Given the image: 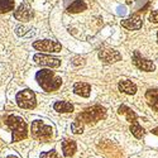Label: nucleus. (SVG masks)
Here are the masks:
<instances>
[{
  "mask_svg": "<svg viewBox=\"0 0 158 158\" xmlns=\"http://www.w3.org/2000/svg\"><path fill=\"white\" fill-rule=\"evenodd\" d=\"M41 158H60V156L57 154L56 151H49V152H44L41 154Z\"/></svg>",
  "mask_w": 158,
  "mask_h": 158,
  "instance_id": "obj_23",
  "label": "nucleus"
},
{
  "mask_svg": "<svg viewBox=\"0 0 158 158\" xmlns=\"http://www.w3.org/2000/svg\"><path fill=\"white\" fill-rule=\"evenodd\" d=\"M130 131H131V134H133L135 138H142L143 135H144V133H146V130H144L142 127H140V124L135 120V122H133V123H130Z\"/></svg>",
  "mask_w": 158,
  "mask_h": 158,
  "instance_id": "obj_19",
  "label": "nucleus"
},
{
  "mask_svg": "<svg viewBox=\"0 0 158 158\" xmlns=\"http://www.w3.org/2000/svg\"><path fill=\"white\" fill-rule=\"evenodd\" d=\"M149 22L151 23H158V10H153L149 14Z\"/></svg>",
  "mask_w": 158,
  "mask_h": 158,
  "instance_id": "obj_24",
  "label": "nucleus"
},
{
  "mask_svg": "<svg viewBox=\"0 0 158 158\" xmlns=\"http://www.w3.org/2000/svg\"><path fill=\"white\" fill-rule=\"evenodd\" d=\"M157 43H158V32H157Z\"/></svg>",
  "mask_w": 158,
  "mask_h": 158,
  "instance_id": "obj_28",
  "label": "nucleus"
},
{
  "mask_svg": "<svg viewBox=\"0 0 158 158\" xmlns=\"http://www.w3.org/2000/svg\"><path fill=\"white\" fill-rule=\"evenodd\" d=\"M9 158H17V157H9Z\"/></svg>",
  "mask_w": 158,
  "mask_h": 158,
  "instance_id": "obj_29",
  "label": "nucleus"
},
{
  "mask_svg": "<svg viewBox=\"0 0 158 158\" xmlns=\"http://www.w3.org/2000/svg\"><path fill=\"white\" fill-rule=\"evenodd\" d=\"M73 93L76 95H78V96L89 98L90 96V93H91V87L86 82H76L73 85Z\"/></svg>",
  "mask_w": 158,
  "mask_h": 158,
  "instance_id": "obj_14",
  "label": "nucleus"
},
{
  "mask_svg": "<svg viewBox=\"0 0 158 158\" xmlns=\"http://www.w3.org/2000/svg\"><path fill=\"white\" fill-rule=\"evenodd\" d=\"M105 116H106V109L101 106V105H94V106L85 109L77 118L85 124V123H96L104 119Z\"/></svg>",
  "mask_w": 158,
  "mask_h": 158,
  "instance_id": "obj_3",
  "label": "nucleus"
},
{
  "mask_svg": "<svg viewBox=\"0 0 158 158\" xmlns=\"http://www.w3.org/2000/svg\"><path fill=\"white\" fill-rule=\"evenodd\" d=\"M53 108L58 113H71V111H73L72 104H70L69 101H57L53 105Z\"/></svg>",
  "mask_w": 158,
  "mask_h": 158,
  "instance_id": "obj_18",
  "label": "nucleus"
},
{
  "mask_svg": "<svg viewBox=\"0 0 158 158\" xmlns=\"http://www.w3.org/2000/svg\"><path fill=\"white\" fill-rule=\"evenodd\" d=\"M133 63L137 69L144 71V72H152L156 70V66L152 61L147 60V58H144L138 51H135L134 53H133Z\"/></svg>",
  "mask_w": 158,
  "mask_h": 158,
  "instance_id": "obj_7",
  "label": "nucleus"
},
{
  "mask_svg": "<svg viewBox=\"0 0 158 158\" xmlns=\"http://www.w3.org/2000/svg\"><path fill=\"white\" fill-rule=\"evenodd\" d=\"M5 124L11 129L13 131V142H18L20 139L27 138L28 131H27V124L19 116L10 115L5 118Z\"/></svg>",
  "mask_w": 158,
  "mask_h": 158,
  "instance_id": "obj_2",
  "label": "nucleus"
},
{
  "mask_svg": "<svg viewBox=\"0 0 158 158\" xmlns=\"http://www.w3.org/2000/svg\"><path fill=\"white\" fill-rule=\"evenodd\" d=\"M14 9V0H0V14Z\"/></svg>",
  "mask_w": 158,
  "mask_h": 158,
  "instance_id": "obj_20",
  "label": "nucleus"
},
{
  "mask_svg": "<svg viewBox=\"0 0 158 158\" xmlns=\"http://www.w3.org/2000/svg\"><path fill=\"white\" fill-rule=\"evenodd\" d=\"M125 13H127L125 6H119V8H118V14H119V15H124Z\"/></svg>",
  "mask_w": 158,
  "mask_h": 158,
  "instance_id": "obj_26",
  "label": "nucleus"
},
{
  "mask_svg": "<svg viewBox=\"0 0 158 158\" xmlns=\"http://www.w3.org/2000/svg\"><path fill=\"white\" fill-rule=\"evenodd\" d=\"M118 89H119V91H122V93H124L127 95H134L137 93V85L129 80L120 81L119 85H118Z\"/></svg>",
  "mask_w": 158,
  "mask_h": 158,
  "instance_id": "obj_13",
  "label": "nucleus"
},
{
  "mask_svg": "<svg viewBox=\"0 0 158 158\" xmlns=\"http://www.w3.org/2000/svg\"><path fill=\"white\" fill-rule=\"evenodd\" d=\"M146 99L148 105L158 113V89H149L146 93Z\"/></svg>",
  "mask_w": 158,
  "mask_h": 158,
  "instance_id": "obj_12",
  "label": "nucleus"
},
{
  "mask_svg": "<svg viewBox=\"0 0 158 158\" xmlns=\"http://www.w3.org/2000/svg\"><path fill=\"white\" fill-rule=\"evenodd\" d=\"M17 104L23 109H33L35 106V94L32 90H22L17 94Z\"/></svg>",
  "mask_w": 158,
  "mask_h": 158,
  "instance_id": "obj_5",
  "label": "nucleus"
},
{
  "mask_svg": "<svg viewBox=\"0 0 158 158\" xmlns=\"http://www.w3.org/2000/svg\"><path fill=\"white\" fill-rule=\"evenodd\" d=\"M28 28L27 27H24V25H18V27L15 28V33L19 35V37H23L24 34H27L28 33Z\"/></svg>",
  "mask_w": 158,
  "mask_h": 158,
  "instance_id": "obj_22",
  "label": "nucleus"
},
{
  "mask_svg": "<svg viewBox=\"0 0 158 158\" xmlns=\"http://www.w3.org/2000/svg\"><path fill=\"white\" fill-rule=\"evenodd\" d=\"M33 47L37 51H43L47 53H58L62 49L61 43L56 41H51V39H43V41H35L33 43Z\"/></svg>",
  "mask_w": 158,
  "mask_h": 158,
  "instance_id": "obj_6",
  "label": "nucleus"
},
{
  "mask_svg": "<svg viewBox=\"0 0 158 158\" xmlns=\"http://www.w3.org/2000/svg\"><path fill=\"white\" fill-rule=\"evenodd\" d=\"M33 60L35 61V63L41 64V66H46V67H49V69H57V67H60V64H61V60L60 58L47 56V55H42V53L34 55Z\"/></svg>",
  "mask_w": 158,
  "mask_h": 158,
  "instance_id": "obj_9",
  "label": "nucleus"
},
{
  "mask_svg": "<svg viewBox=\"0 0 158 158\" xmlns=\"http://www.w3.org/2000/svg\"><path fill=\"white\" fill-rule=\"evenodd\" d=\"M99 58L105 64H111L122 60V55L113 48H104L99 52Z\"/></svg>",
  "mask_w": 158,
  "mask_h": 158,
  "instance_id": "obj_8",
  "label": "nucleus"
},
{
  "mask_svg": "<svg viewBox=\"0 0 158 158\" xmlns=\"http://www.w3.org/2000/svg\"><path fill=\"white\" fill-rule=\"evenodd\" d=\"M118 113L125 115L127 116V120L129 123H133V122L137 120V114L133 110H131V109H129L128 106H125V105H120L119 109H118Z\"/></svg>",
  "mask_w": 158,
  "mask_h": 158,
  "instance_id": "obj_16",
  "label": "nucleus"
},
{
  "mask_svg": "<svg viewBox=\"0 0 158 158\" xmlns=\"http://www.w3.org/2000/svg\"><path fill=\"white\" fill-rule=\"evenodd\" d=\"M35 78L44 91L51 93V91H56L61 87L62 84V78L58 77L53 71L51 70H41L38 71L35 75Z\"/></svg>",
  "mask_w": 158,
  "mask_h": 158,
  "instance_id": "obj_1",
  "label": "nucleus"
},
{
  "mask_svg": "<svg viewBox=\"0 0 158 158\" xmlns=\"http://www.w3.org/2000/svg\"><path fill=\"white\" fill-rule=\"evenodd\" d=\"M62 152L66 157H71L76 152V143L71 139H64L62 142Z\"/></svg>",
  "mask_w": 158,
  "mask_h": 158,
  "instance_id": "obj_15",
  "label": "nucleus"
},
{
  "mask_svg": "<svg viewBox=\"0 0 158 158\" xmlns=\"http://www.w3.org/2000/svg\"><path fill=\"white\" fill-rule=\"evenodd\" d=\"M72 63L73 64H82L84 63V58H81V57H76V58H73V61H72Z\"/></svg>",
  "mask_w": 158,
  "mask_h": 158,
  "instance_id": "obj_25",
  "label": "nucleus"
},
{
  "mask_svg": "<svg viewBox=\"0 0 158 158\" xmlns=\"http://www.w3.org/2000/svg\"><path fill=\"white\" fill-rule=\"evenodd\" d=\"M52 127L44 124L42 120H34L32 123V135L35 139L47 140L52 137Z\"/></svg>",
  "mask_w": 158,
  "mask_h": 158,
  "instance_id": "obj_4",
  "label": "nucleus"
},
{
  "mask_svg": "<svg viewBox=\"0 0 158 158\" xmlns=\"http://www.w3.org/2000/svg\"><path fill=\"white\" fill-rule=\"evenodd\" d=\"M14 17L20 22L31 20L33 18V10H32L31 5L27 4V3H23L22 5H19L18 9L15 10V13H14Z\"/></svg>",
  "mask_w": 158,
  "mask_h": 158,
  "instance_id": "obj_10",
  "label": "nucleus"
},
{
  "mask_svg": "<svg viewBox=\"0 0 158 158\" xmlns=\"http://www.w3.org/2000/svg\"><path fill=\"white\" fill-rule=\"evenodd\" d=\"M71 129H72V131L75 134H80L84 131V123L77 118V119L71 124Z\"/></svg>",
  "mask_w": 158,
  "mask_h": 158,
  "instance_id": "obj_21",
  "label": "nucleus"
},
{
  "mask_svg": "<svg viewBox=\"0 0 158 158\" xmlns=\"http://www.w3.org/2000/svg\"><path fill=\"white\" fill-rule=\"evenodd\" d=\"M86 8H87V5L84 0H75V2L67 8V11L75 14V13H80V11L86 10Z\"/></svg>",
  "mask_w": 158,
  "mask_h": 158,
  "instance_id": "obj_17",
  "label": "nucleus"
},
{
  "mask_svg": "<svg viewBox=\"0 0 158 158\" xmlns=\"http://www.w3.org/2000/svg\"><path fill=\"white\" fill-rule=\"evenodd\" d=\"M120 24H122V27H124V28H127L129 31H138V29L142 28L143 20H142V17L139 14H134V15H131L128 19L122 20Z\"/></svg>",
  "mask_w": 158,
  "mask_h": 158,
  "instance_id": "obj_11",
  "label": "nucleus"
},
{
  "mask_svg": "<svg viewBox=\"0 0 158 158\" xmlns=\"http://www.w3.org/2000/svg\"><path fill=\"white\" fill-rule=\"evenodd\" d=\"M152 133H153V134H156V135H158V128L152 129Z\"/></svg>",
  "mask_w": 158,
  "mask_h": 158,
  "instance_id": "obj_27",
  "label": "nucleus"
}]
</instances>
